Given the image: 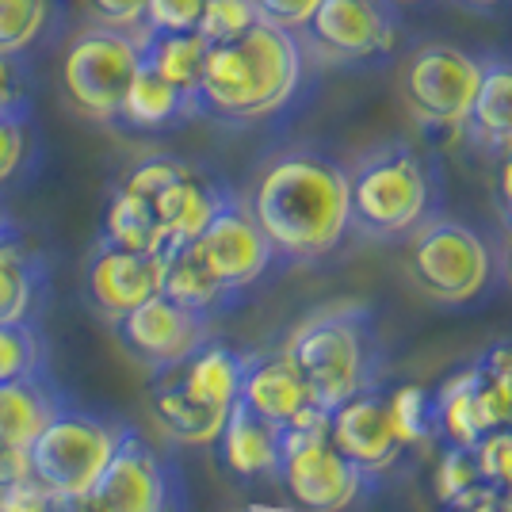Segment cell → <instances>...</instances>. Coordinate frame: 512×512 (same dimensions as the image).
I'll list each match as a JSON object with an SVG mask.
<instances>
[{
    "mask_svg": "<svg viewBox=\"0 0 512 512\" xmlns=\"http://www.w3.org/2000/svg\"><path fill=\"white\" fill-rule=\"evenodd\" d=\"M245 207L287 264H318L352 234L348 169L314 146L272 153L253 176Z\"/></svg>",
    "mask_w": 512,
    "mask_h": 512,
    "instance_id": "6da1fadb",
    "label": "cell"
},
{
    "mask_svg": "<svg viewBox=\"0 0 512 512\" xmlns=\"http://www.w3.org/2000/svg\"><path fill=\"white\" fill-rule=\"evenodd\" d=\"M306 50L295 31L256 23L230 43H214L195 88L199 119L214 123H260L272 119L299 96Z\"/></svg>",
    "mask_w": 512,
    "mask_h": 512,
    "instance_id": "7a4b0ae2",
    "label": "cell"
},
{
    "mask_svg": "<svg viewBox=\"0 0 512 512\" xmlns=\"http://www.w3.org/2000/svg\"><path fill=\"white\" fill-rule=\"evenodd\" d=\"M444 211V172L402 138L379 142L348 169L352 230L371 241H402Z\"/></svg>",
    "mask_w": 512,
    "mask_h": 512,
    "instance_id": "3957f363",
    "label": "cell"
},
{
    "mask_svg": "<svg viewBox=\"0 0 512 512\" xmlns=\"http://www.w3.org/2000/svg\"><path fill=\"white\" fill-rule=\"evenodd\" d=\"M283 348L321 409H337L344 398L383 383L386 348L367 306L321 310L302 321Z\"/></svg>",
    "mask_w": 512,
    "mask_h": 512,
    "instance_id": "277c9868",
    "label": "cell"
},
{
    "mask_svg": "<svg viewBox=\"0 0 512 512\" xmlns=\"http://www.w3.org/2000/svg\"><path fill=\"white\" fill-rule=\"evenodd\" d=\"M329 413L333 409L306 406L279 436L276 478L306 512H341L360 493L375 490V478L329 440Z\"/></svg>",
    "mask_w": 512,
    "mask_h": 512,
    "instance_id": "5b68a950",
    "label": "cell"
},
{
    "mask_svg": "<svg viewBox=\"0 0 512 512\" xmlns=\"http://www.w3.org/2000/svg\"><path fill=\"white\" fill-rule=\"evenodd\" d=\"M406 268L425 299L440 306H467L490 287L493 249L474 226L440 211L409 234Z\"/></svg>",
    "mask_w": 512,
    "mask_h": 512,
    "instance_id": "8992f818",
    "label": "cell"
},
{
    "mask_svg": "<svg viewBox=\"0 0 512 512\" xmlns=\"http://www.w3.org/2000/svg\"><path fill=\"white\" fill-rule=\"evenodd\" d=\"M142 65V43L138 35L107 27V23H88L77 31L62 54V92L81 111L85 119L96 123H115L119 107L127 96L130 81Z\"/></svg>",
    "mask_w": 512,
    "mask_h": 512,
    "instance_id": "52a82bcc",
    "label": "cell"
},
{
    "mask_svg": "<svg viewBox=\"0 0 512 512\" xmlns=\"http://www.w3.org/2000/svg\"><path fill=\"white\" fill-rule=\"evenodd\" d=\"M123 425L104 413L65 402L50 425L31 440V478L50 493H88L104 474Z\"/></svg>",
    "mask_w": 512,
    "mask_h": 512,
    "instance_id": "ba28073f",
    "label": "cell"
},
{
    "mask_svg": "<svg viewBox=\"0 0 512 512\" xmlns=\"http://www.w3.org/2000/svg\"><path fill=\"white\" fill-rule=\"evenodd\" d=\"M482 81V58L463 46L425 43L409 54L402 73L409 115L428 130H463Z\"/></svg>",
    "mask_w": 512,
    "mask_h": 512,
    "instance_id": "9c48e42d",
    "label": "cell"
},
{
    "mask_svg": "<svg viewBox=\"0 0 512 512\" xmlns=\"http://www.w3.org/2000/svg\"><path fill=\"white\" fill-rule=\"evenodd\" d=\"M88 493L104 512H188V486L176 463L130 425Z\"/></svg>",
    "mask_w": 512,
    "mask_h": 512,
    "instance_id": "30bf717a",
    "label": "cell"
},
{
    "mask_svg": "<svg viewBox=\"0 0 512 512\" xmlns=\"http://www.w3.org/2000/svg\"><path fill=\"white\" fill-rule=\"evenodd\" d=\"M299 43L306 58L325 65L383 62L398 43V12L390 0H321Z\"/></svg>",
    "mask_w": 512,
    "mask_h": 512,
    "instance_id": "8fae6325",
    "label": "cell"
},
{
    "mask_svg": "<svg viewBox=\"0 0 512 512\" xmlns=\"http://www.w3.org/2000/svg\"><path fill=\"white\" fill-rule=\"evenodd\" d=\"M195 249H199L207 268L237 302L249 287H256L260 279L268 276L279 260L272 241L256 226L253 211L245 207L241 195H230L218 207V214L207 222V230L195 237Z\"/></svg>",
    "mask_w": 512,
    "mask_h": 512,
    "instance_id": "7c38bea8",
    "label": "cell"
},
{
    "mask_svg": "<svg viewBox=\"0 0 512 512\" xmlns=\"http://www.w3.org/2000/svg\"><path fill=\"white\" fill-rule=\"evenodd\" d=\"M211 329L214 318L165 299L161 291L115 321V333H119L123 348L138 363H146L150 371L188 360L195 348L211 337Z\"/></svg>",
    "mask_w": 512,
    "mask_h": 512,
    "instance_id": "4fadbf2b",
    "label": "cell"
},
{
    "mask_svg": "<svg viewBox=\"0 0 512 512\" xmlns=\"http://www.w3.org/2000/svg\"><path fill=\"white\" fill-rule=\"evenodd\" d=\"M161 268H165L161 253H134L96 241L85 264V295L92 310L115 325L123 314L161 291Z\"/></svg>",
    "mask_w": 512,
    "mask_h": 512,
    "instance_id": "5bb4252c",
    "label": "cell"
},
{
    "mask_svg": "<svg viewBox=\"0 0 512 512\" xmlns=\"http://www.w3.org/2000/svg\"><path fill=\"white\" fill-rule=\"evenodd\" d=\"M329 440L371 478H379L402 459V436L394 432V421L386 413V386L375 383L344 398L341 406L329 413Z\"/></svg>",
    "mask_w": 512,
    "mask_h": 512,
    "instance_id": "9a60e30c",
    "label": "cell"
},
{
    "mask_svg": "<svg viewBox=\"0 0 512 512\" xmlns=\"http://www.w3.org/2000/svg\"><path fill=\"white\" fill-rule=\"evenodd\" d=\"M237 402H245L249 409H256L260 417L287 425L295 421L306 406H318L310 398V386L302 379V371L295 367V360L287 356V348L276 352H249L245 356V375H241V390Z\"/></svg>",
    "mask_w": 512,
    "mask_h": 512,
    "instance_id": "2e32d148",
    "label": "cell"
},
{
    "mask_svg": "<svg viewBox=\"0 0 512 512\" xmlns=\"http://www.w3.org/2000/svg\"><path fill=\"white\" fill-rule=\"evenodd\" d=\"M279 436H283V425L260 417L245 402H234L214 444H218V455H222V467L230 470L234 478L253 482V478H276Z\"/></svg>",
    "mask_w": 512,
    "mask_h": 512,
    "instance_id": "e0dca14e",
    "label": "cell"
},
{
    "mask_svg": "<svg viewBox=\"0 0 512 512\" xmlns=\"http://www.w3.org/2000/svg\"><path fill=\"white\" fill-rule=\"evenodd\" d=\"M230 188L222 180H211L203 172L188 169L180 180H172L165 192L153 199V211H157V222H161V234H165V249L172 245H188L195 237L207 230L218 207L230 199Z\"/></svg>",
    "mask_w": 512,
    "mask_h": 512,
    "instance_id": "ac0fdd59",
    "label": "cell"
},
{
    "mask_svg": "<svg viewBox=\"0 0 512 512\" xmlns=\"http://www.w3.org/2000/svg\"><path fill=\"white\" fill-rule=\"evenodd\" d=\"M150 413L169 440L192 444V448H207V444L218 440L230 409H214L207 402H199L192 390H184V383L165 367V371H153Z\"/></svg>",
    "mask_w": 512,
    "mask_h": 512,
    "instance_id": "d6986e66",
    "label": "cell"
},
{
    "mask_svg": "<svg viewBox=\"0 0 512 512\" xmlns=\"http://www.w3.org/2000/svg\"><path fill=\"white\" fill-rule=\"evenodd\" d=\"M192 119H199L192 92L169 85L165 77L153 73L150 65H138L115 123L127 130H138V134H161V130L184 127Z\"/></svg>",
    "mask_w": 512,
    "mask_h": 512,
    "instance_id": "ffe728a7",
    "label": "cell"
},
{
    "mask_svg": "<svg viewBox=\"0 0 512 512\" xmlns=\"http://www.w3.org/2000/svg\"><path fill=\"white\" fill-rule=\"evenodd\" d=\"M65 406V390L50 371L20 375L0 383V440L31 448V440L50 425V417Z\"/></svg>",
    "mask_w": 512,
    "mask_h": 512,
    "instance_id": "44dd1931",
    "label": "cell"
},
{
    "mask_svg": "<svg viewBox=\"0 0 512 512\" xmlns=\"http://www.w3.org/2000/svg\"><path fill=\"white\" fill-rule=\"evenodd\" d=\"M46 287H50V276H46L43 253L31 249L16 226L0 234V321L39 318Z\"/></svg>",
    "mask_w": 512,
    "mask_h": 512,
    "instance_id": "7402d4cb",
    "label": "cell"
},
{
    "mask_svg": "<svg viewBox=\"0 0 512 512\" xmlns=\"http://www.w3.org/2000/svg\"><path fill=\"white\" fill-rule=\"evenodd\" d=\"M463 130L482 150L505 153L512 146V58L501 54L482 58V81Z\"/></svg>",
    "mask_w": 512,
    "mask_h": 512,
    "instance_id": "603a6c76",
    "label": "cell"
},
{
    "mask_svg": "<svg viewBox=\"0 0 512 512\" xmlns=\"http://www.w3.org/2000/svg\"><path fill=\"white\" fill-rule=\"evenodd\" d=\"M245 356L249 352H237L234 344L207 337L188 360L172 363L169 371L184 383V390H192L199 402H207L214 409H230L237 402V390H241Z\"/></svg>",
    "mask_w": 512,
    "mask_h": 512,
    "instance_id": "cb8c5ba5",
    "label": "cell"
},
{
    "mask_svg": "<svg viewBox=\"0 0 512 512\" xmlns=\"http://www.w3.org/2000/svg\"><path fill=\"white\" fill-rule=\"evenodd\" d=\"M161 295L180 306H188L195 314H207V318H222L226 310H234L237 299L218 283L207 260L199 256L195 241L188 245H172L165 249V268H161Z\"/></svg>",
    "mask_w": 512,
    "mask_h": 512,
    "instance_id": "d4e9b609",
    "label": "cell"
},
{
    "mask_svg": "<svg viewBox=\"0 0 512 512\" xmlns=\"http://www.w3.org/2000/svg\"><path fill=\"white\" fill-rule=\"evenodd\" d=\"M486 432H490V417L474 394V375L467 363L436 386V440L459 444V448H478V440Z\"/></svg>",
    "mask_w": 512,
    "mask_h": 512,
    "instance_id": "484cf974",
    "label": "cell"
},
{
    "mask_svg": "<svg viewBox=\"0 0 512 512\" xmlns=\"http://www.w3.org/2000/svg\"><path fill=\"white\" fill-rule=\"evenodd\" d=\"M138 43H142V65H150L157 77L195 96L211 50L199 31H138Z\"/></svg>",
    "mask_w": 512,
    "mask_h": 512,
    "instance_id": "4316f807",
    "label": "cell"
},
{
    "mask_svg": "<svg viewBox=\"0 0 512 512\" xmlns=\"http://www.w3.org/2000/svg\"><path fill=\"white\" fill-rule=\"evenodd\" d=\"M100 241L119 245V249H134V253L165 256V234H161V222H157L153 203L134 192H123V188H115L111 199H107Z\"/></svg>",
    "mask_w": 512,
    "mask_h": 512,
    "instance_id": "83f0119b",
    "label": "cell"
},
{
    "mask_svg": "<svg viewBox=\"0 0 512 512\" xmlns=\"http://www.w3.org/2000/svg\"><path fill=\"white\" fill-rule=\"evenodd\" d=\"M62 23L58 0H0V54L23 58Z\"/></svg>",
    "mask_w": 512,
    "mask_h": 512,
    "instance_id": "f1b7e54d",
    "label": "cell"
},
{
    "mask_svg": "<svg viewBox=\"0 0 512 512\" xmlns=\"http://www.w3.org/2000/svg\"><path fill=\"white\" fill-rule=\"evenodd\" d=\"M474 394L490 417V428L512 425V341H493L470 363Z\"/></svg>",
    "mask_w": 512,
    "mask_h": 512,
    "instance_id": "f546056e",
    "label": "cell"
},
{
    "mask_svg": "<svg viewBox=\"0 0 512 512\" xmlns=\"http://www.w3.org/2000/svg\"><path fill=\"white\" fill-rule=\"evenodd\" d=\"M386 413L406 448H421L436 440V386H386Z\"/></svg>",
    "mask_w": 512,
    "mask_h": 512,
    "instance_id": "4dcf8cb0",
    "label": "cell"
},
{
    "mask_svg": "<svg viewBox=\"0 0 512 512\" xmlns=\"http://www.w3.org/2000/svg\"><path fill=\"white\" fill-rule=\"evenodd\" d=\"M35 371H50V344L39 318L0 321V383Z\"/></svg>",
    "mask_w": 512,
    "mask_h": 512,
    "instance_id": "1f68e13d",
    "label": "cell"
},
{
    "mask_svg": "<svg viewBox=\"0 0 512 512\" xmlns=\"http://www.w3.org/2000/svg\"><path fill=\"white\" fill-rule=\"evenodd\" d=\"M31 157H35L31 111L0 115V188L16 184L23 172L31 169Z\"/></svg>",
    "mask_w": 512,
    "mask_h": 512,
    "instance_id": "d6a6232c",
    "label": "cell"
},
{
    "mask_svg": "<svg viewBox=\"0 0 512 512\" xmlns=\"http://www.w3.org/2000/svg\"><path fill=\"white\" fill-rule=\"evenodd\" d=\"M256 23H260L256 0H207V4H203V16L195 23V31L214 46V43H230L237 35H245Z\"/></svg>",
    "mask_w": 512,
    "mask_h": 512,
    "instance_id": "836d02e7",
    "label": "cell"
},
{
    "mask_svg": "<svg viewBox=\"0 0 512 512\" xmlns=\"http://www.w3.org/2000/svg\"><path fill=\"white\" fill-rule=\"evenodd\" d=\"M188 169H192V165H188V161H180V157H169V153H150V157L134 161V165L123 172L119 188H123V192L142 195V199H150L153 203L157 195L169 188L172 180H180Z\"/></svg>",
    "mask_w": 512,
    "mask_h": 512,
    "instance_id": "e575fe53",
    "label": "cell"
},
{
    "mask_svg": "<svg viewBox=\"0 0 512 512\" xmlns=\"http://www.w3.org/2000/svg\"><path fill=\"white\" fill-rule=\"evenodd\" d=\"M478 467L482 478L501 490L505 505H512V425L509 428H490L482 440H478Z\"/></svg>",
    "mask_w": 512,
    "mask_h": 512,
    "instance_id": "d590c367",
    "label": "cell"
},
{
    "mask_svg": "<svg viewBox=\"0 0 512 512\" xmlns=\"http://www.w3.org/2000/svg\"><path fill=\"white\" fill-rule=\"evenodd\" d=\"M478 482H486V478H482V467H478V451L459 448V444H444L440 467H436V497L448 501V497L470 490V486H478Z\"/></svg>",
    "mask_w": 512,
    "mask_h": 512,
    "instance_id": "8d00e7d4",
    "label": "cell"
},
{
    "mask_svg": "<svg viewBox=\"0 0 512 512\" xmlns=\"http://www.w3.org/2000/svg\"><path fill=\"white\" fill-rule=\"evenodd\" d=\"M207 0H150L142 31H195Z\"/></svg>",
    "mask_w": 512,
    "mask_h": 512,
    "instance_id": "74e56055",
    "label": "cell"
},
{
    "mask_svg": "<svg viewBox=\"0 0 512 512\" xmlns=\"http://www.w3.org/2000/svg\"><path fill=\"white\" fill-rule=\"evenodd\" d=\"M31 111V73L23 58L0 54V115Z\"/></svg>",
    "mask_w": 512,
    "mask_h": 512,
    "instance_id": "f35d334b",
    "label": "cell"
},
{
    "mask_svg": "<svg viewBox=\"0 0 512 512\" xmlns=\"http://www.w3.org/2000/svg\"><path fill=\"white\" fill-rule=\"evenodd\" d=\"M146 4L150 0H88V12H92V23H107L138 35L146 27Z\"/></svg>",
    "mask_w": 512,
    "mask_h": 512,
    "instance_id": "ab89813d",
    "label": "cell"
},
{
    "mask_svg": "<svg viewBox=\"0 0 512 512\" xmlns=\"http://www.w3.org/2000/svg\"><path fill=\"white\" fill-rule=\"evenodd\" d=\"M321 0H256V12L264 23H276L283 31H295L299 35L302 27L310 23V16L318 12Z\"/></svg>",
    "mask_w": 512,
    "mask_h": 512,
    "instance_id": "60d3db41",
    "label": "cell"
},
{
    "mask_svg": "<svg viewBox=\"0 0 512 512\" xmlns=\"http://www.w3.org/2000/svg\"><path fill=\"white\" fill-rule=\"evenodd\" d=\"M54 509V493L43 482L23 478L12 486H0V512H50Z\"/></svg>",
    "mask_w": 512,
    "mask_h": 512,
    "instance_id": "b9f144b4",
    "label": "cell"
},
{
    "mask_svg": "<svg viewBox=\"0 0 512 512\" xmlns=\"http://www.w3.org/2000/svg\"><path fill=\"white\" fill-rule=\"evenodd\" d=\"M440 512H509V505H505V497H501L497 486L478 482V486H470V490L440 501Z\"/></svg>",
    "mask_w": 512,
    "mask_h": 512,
    "instance_id": "7bdbcfd3",
    "label": "cell"
},
{
    "mask_svg": "<svg viewBox=\"0 0 512 512\" xmlns=\"http://www.w3.org/2000/svg\"><path fill=\"white\" fill-rule=\"evenodd\" d=\"M23 478H31V451L23 444L0 440V486H12V482H23Z\"/></svg>",
    "mask_w": 512,
    "mask_h": 512,
    "instance_id": "ee69618b",
    "label": "cell"
},
{
    "mask_svg": "<svg viewBox=\"0 0 512 512\" xmlns=\"http://www.w3.org/2000/svg\"><path fill=\"white\" fill-rule=\"evenodd\" d=\"M50 512H104L92 493H54V509Z\"/></svg>",
    "mask_w": 512,
    "mask_h": 512,
    "instance_id": "f6af8a7d",
    "label": "cell"
},
{
    "mask_svg": "<svg viewBox=\"0 0 512 512\" xmlns=\"http://www.w3.org/2000/svg\"><path fill=\"white\" fill-rule=\"evenodd\" d=\"M501 207H505V222L512 230V146L501 153Z\"/></svg>",
    "mask_w": 512,
    "mask_h": 512,
    "instance_id": "bcb514c9",
    "label": "cell"
},
{
    "mask_svg": "<svg viewBox=\"0 0 512 512\" xmlns=\"http://www.w3.org/2000/svg\"><path fill=\"white\" fill-rule=\"evenodd\" d=\"M505 279H509L512 287V230H509V245H505Z\"/></svg>",
    "mask_w": 512,
    "mask_h": 512,
    "instance_id": "7dc6e473",
    "label": "cell"
},
{
    "mask_svg": "<svg viewBox=\"0 0 512 512\" xmlns=\"http://www.w3.org/2000/svg\"><path fill=\"white\" fill-rule=\"evenodd\" d=\"M8 230H12V218H8V211L0 207V234H8Z\"/></svg>",
    "mask_w": 512,
    "mask_h": 512,
    "instance_id": "c3c4849f",
    "label": "cell"
},
{
    "mask_svg": "<svg viewBox=\"0 0 512 512\" xmlns=\"http://www.w3.org/2000/svg\"><path fill=\"white\" fill-rule=\"evenodd\" d=\"M467 4H497V0H467Z\"/></svg>",
    "mask_w": 512,
    "mask_h": 512,
    "instance_id": "681fc988",
    "label": "cell"
},
{
    "mask_svg": "<svg viewBox=\"0 0 512 512\" xmlns=\"http://www.w3.org/2000/svg\"><path fill=\"white\" fill-rule=\"evenodd\" d=\"M241 512H253V509H241Z\"/></svg>",
    "mask_w": 512,
    "mask_h": 512,
    "instance_id": "f907efd6",
    "label": "cell"
}]
</instances>
